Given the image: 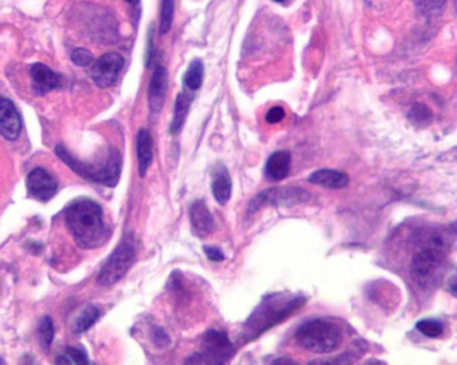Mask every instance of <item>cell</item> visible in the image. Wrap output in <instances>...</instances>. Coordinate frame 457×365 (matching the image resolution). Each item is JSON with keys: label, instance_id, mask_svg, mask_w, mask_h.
<instances>
[{"label": "cell", "instance_id": "cell-4", "mask_svg": "<svg viewBox=\"0 0 457 365\" xmlns=\"http://www.w3.org/2000/svg\"><path fill=\"white\" fill-rule=\"evenodd\" d=\"M294 340L301 348L325 355L339 348L342 333L336 323L316 318L304 323L294 333Z\"/></svg>", "mask_w": 457, "mask_h": 365}, {"label": "cell", "instance_id": "cell-35", "mask_svg": "<svg viewBox=\"0 0 457 365\" xmlns=\"http://www.w3.org/2000/svg\"><path fill=\"white\" fill-rule=\"evenodd\" d=\"M127 1H129V3H130V4H131V6H138V4H139V1H141V0H127Z\"/></svg>", "mask_w": 457, "mask_h": 365}, {"label": "cell", "instance_id": "cell-21", "mask_svg": "<svg viewBox=\"0 0 457 365\" xmlns=\"http://www.w3.org/2000/svg\"><path fill=\"white\" fill-rule=\"evenodd\" d=\"M203 82V65L200 59L193 61L184 78V84L189 90L195 91L201 87Z\"/></svg>", "mask_w": 457, "mask_h": 365}, {"label": "cell", "instance_id": "cell-25", "mask_svg": "<svg viewBox=\"0 0 457 365\" xmlns=\"http://www.w3.org/2000/svg\"><path fill=\"white\" fill-rule=\"evenodd\" d=\"M416 328L423 333L424 336L431 337V339H436V337L441 336V333L444 332V327H442L440 321L432 320V318L419 321Z\"/></svg>", "mask_w": 457, "mask_h": 365}, {"label": "cell", "instance_id": "cell-33", "mask_svg": "<svg viewBox=\"0 0 457 365\" xmlns=\"http://www.w3.org/2000/svg\"><path fill=\"white\" fill-rule=\"evenodd\" d=\"M448 290L457 299V276H454L448 281Z\"/></svg>", "mask_w": 457, "mask_h": 365}, {"label": "cell", "instance_id": "cell-11", "mask_svg": "<svg viewBox=\"0 0 457 365\" xmlns=\"http://www.w3.org/2000/svg\"><path fill=\"white\" fill-rule=\"evenodd\" d=\"M22 132V119L13 100L0 97V134L8 139L15 141Z\"/></svg>", "mask_w": 457, "mask_h": 365}, {"label": "cell", "instance_id": "cell-10", "mask_svg": "<svg viewBox=\"0 0 457 365\" xmlns=\"http://www.w3.org/2000/svg\"><path fill=\"white\" fill-rule=\"evenodd\" d=\"M27 189L31 197L42 202H47L55 196L58 190V182L50 171L42 167H36L29 174Z\"/></svg>", "mask_w": 457, "mask_h": 365}, {"label": "cell", "instance_id": "cell-34", "mask_svg": "<svg viewBox=\"0 0 457 365\" xmlns=\"http://www.w3.org/2000/svg\"><path fill=\"white\" fill-rule=\"evenodd\" d=\"M273 364H297L296 362H293V360H290V359H278V360H274L273 362Z\"/></svg>", "mask_w": 457, "mask_h": 365}, {"label": "cell", "instance_id": "cell-32", "mask_svg": "<svg viewBox=\"0 0 457 365\" xmlns=\"http://www.w3.org/2000/svg\"><path fill=\"white\" fill-rule=\"evenodd\" d=\"M152 56H154V51H152V29H150L149 39H147V51H146V67H150Z\"/></svg>", "mask_w": 457, "mask_h": 365}, {"label": "cell", "instance_id": "cell-1", "mask_svg": "<svg viewBox=\"0 0 457 365\" xmlns=\"http://www.w3.org/2000/svg\"><path fill=\"white\" fill-rule=\"evenodd\" d=\"M305 302L306 300L303 296L293 295L289 292L268 295L266 297L261 300L253 313L249 316V318L243 324L241 341H253L277 324L284 323V320L296 313Z\"/></svg>", "mask_w": 457, "mask_h": 365}, {"label": "cell", "instance_id": "cell-9", "mask_svg": "<svg viewBox=\"0 0 457 365\" xmlns=\"http://www.w3.org/2000/svg\"><path fill=\"white\" fill-rule=\"evenodd\" d=\"M123 65L125 61L122 55H119L117 52H107L102 55L101 58L95 62L91 70V78L101 88L111 87L117 82Z\"/></svg>", "mask_w": 457, "mask_h": 365}, {"label": "cell", "instance_id": "cell-36", "mask_svg": "<svg viewBox=\"0 0 457 365\" xmlns=\"http://www.w3.org/2000/svg\"><path fill=\"white\" fill-rule=\"evenodd\" d=\"M452 228H454V231H455V232L457 233V224H455V225H454V226H452Z\"/></svg>", "mask_w": 457, "mask_h": 365}, {"label": "cell", "instance_id": "cell-8", "mask_svg": "<svg viewBox=\"0 0 457 365\" xmlns=\"http://www.w3.org/2000/svg\"><path fill=\"white\" fill-rule=\"evenodd\" d=\"M310 199V194L304 187L298 186H278L264 190L250 202L249 213H254L264 206H293L305 203Z\"/></svg>", "mask_w": 457, "mask_h": 365}, {"label": "cell", "instance_id": "cell-19", "mask_svg": "<svg viewBox=\"0 0 457 365\" xmlns=\"http://www.w3.org/2000/svg\"><path fill=\"white\" fill-rule=\"evenodd\" d=\"M191 102H193V95H189L186 93L178 94V97L175 100V104H174V114H173V121L170 125V133L175 135V134L182 132Z\"/></svg>", "mask_w": 457, "mask_h": 365}, {"label": "cell", "instance_id": "cell-29", "mask_svg": "<svg viewBox=\"0 0 457 365\" xmlns=\"http://www.w3.org/2000/svg\"><path fill=\"white\" fill-rule=\"evenodd\" d=\"M284 118H285V110H284V107L274 106V107H271V110L266 113L265 121L269 125H275V123H280Z\"/></svg>", "mask_w": 457, "mask_h": 365}, {"label": "cell", "instance_id": "cell-17", "mask_svg": "<svg viewBox=\"0 0 457 365\" xmlns=\"http://www.w3.org/2000/svg\"><path fill=\"white\" fill-rule=\"evenodd\" d=\"M136 155H138V166L139 176L145 177L149 167L152 164V138L147 129H141L136 135Z\"/></svg>", "mask_w": 457, "mask_h": 365}, {"label": "cell", "instance_id": "cell-5", "mask_svg": "<svg viewBox=\"0 0 457 365\" xmlns=\"http://www.w3.org/2000/svg\"><path fill=\"white\" fill-rule=\"evenodd\" d=\"M136 257V248L134 240L131 237L125 238L113 251L106 264L98 274V284L102 286H111L129 272L134 264Z\"/></svg>", "mask_w": 457, "mask_h": 365}, {"label": "cell", "instance_id": "cell-3", "mask_svg": "<svg viewBox=\"0 0 457 365\" xmlns=\"http://www.w3.org/2000/svg\"><path fill=\"white\" fill-rule=\"evenodd\" d=\"M55 151L66 165L86 180L94 183H101L104 186H115L118 183L120 177V165H122L118 150H109L107 157L102 161V164L97 165L94 164L90 165L78 160L62 145H58Z\"/></svg>", "mask_w": 457, "mask_h": 365}, {"label": "cell", "instance_id": "cell-31", "mask_svg": "<svg viewBox=\"0 0 457 365\" xmlns=\"http://www.w3.org/2000/svg\"><path fill=\"white\" fill-rule=\"evenodd\" d=\"M152 337L157 345H168L170 343L169 336L162 328H154Z\"/></svg>", "mask_w": 457, "mask_h": 365}, {"label": "cell", "instance_id": "cell-30", "mask_svg": "<svg viewBox=\"0 0 457 365\" xmlns=\"http://www.w3.org/2000/svg\"><path fill=\"white\" fill-rule=\"evenodd\" d=\"M203 250H205L207 258L211 260V261L218 263V261H223V260H225V254H223V251H222L220 248H217V247H205Z\"/></svg>", "mask_w": 457, "mask_h": 365}, {"label": "cell", "instance_id": "cell-23", "mask_svg": "<svg viewBox=\"0 0 457 365\" xmlns=\"http://www.w3.org/2000/svg\"><path fill=\"white\" fill-rule=\"evenodd\" d=\"M38 336L40 347L45 350H49L54 340V323L50 317H43L38 327Z\"/></svg>", "mask_w": 457, "mask_h": 365}, {"label": "cell", "instance_id": "cell-37", "mask_svg": "<svg viewBox=\"0 0 457 365\" xmlns=\"http://www.w3.org/2000/svg\"><path fill=\"white\" fill-rule=\"evenodd\" d=\"M274 1H277V3H284V1H287V0H274Z\"/></svg>", "mask_w": 457, "mask_h": 365}, {"label": "cell", "instance_id": "cell-2", "mask_svg": "<svg viewBox=\"0 0 457 365\" xmlns=\"http://www.w3.org/2000/svg\"><path fill=\"white\" fill-rule=\"evenodd\" d=\"M66 224L77 244L85 249L99 248L110 237L102 208L91 199L72 202L66 210Z\"/></svg>", "mask_w": 457, "mask_h": 365}, {"label": "cell", "instance_id": "cell-7", "mask_svg": "<svg viewBox=\"0 0 457 365\" xmlns=\"http://www.w3.org/2000/svg\"><path fill=\"white\" fill-rule=\"evenodd\" d=\"M445 258V249L440 241L435 240L425 248L419 250L412 260V277L420 285H425L435 276Z\"/></svg>", "mask_w": 457, "mask_h": 365}, {"label": "cell", "instance_id": "cell-16", "mask_svg": "<svg viewBox=\"0 0 457 365\" xmlns=\"http://www.w3.org/2000/svg\"><path fill=\"white\" fill-rule=\"evenodd\" d=\"M290 153L285 150H280L273 153L265 166V174L273 181H282L290 173Z\"/></svg>", "mask_w": 457, "mask_h": 365}, {"label": "cell", "instance_id": "cell-24", "mask_svg": "<svg viewBox=\"0 0 457 365\" xmlns=\"http://www.w3.org/2000/svg\"><path fill=\"white\" fill-rule=\"evenodd\" d=\"M417 10L426 17L440 15L445 0H415Z\"/></svg>", "mask_w": 457, "mask_h": 365}, {"label": "cell", "instance_id": "cell-15", "mask_svg": "<svg viewBox=\"0 0 457 365\" xmlns=\"http://www.w3.org/2000/svg\"><path fill=\"white\" fill-rule=\"evenodd\" d=\"M307 181L317 186L328 187V189H344L349 183V177L348 174L339 171V170H332V169H321L313 171L309 177Z\"/></svg>", "mask_w": 457, "mask_h": 365}, {"label": "cell", "instance_id": "cell-14", "mask_svg": "<svg viewBox=\"0 0 457 365\" xmlns=\"http://www.w3.org/2000/svg\"><path fill=\"white\" fill-rule=\"evenodd\" d=\"M30 74L34 82V90L39 95H45L59 86L58 74L43 63L33 65L30 68Z\"/></svg>", "mask_w": 457, "mask_h": 365}, {"label": "cell", "instance_id": "cell-26", "mask_svg": "<svg viewBox=\"0 0 457 365\" xmlns=\"http://www.w3.org/2000/svg\"><path fill=\"white\" fill-rule=\"evenodd\" d=\"M58 364H88L85 352L81 349L67 348L65 355L56 359Z\"/></svg>", "mask_w": 457, "mask_h": 365}, {"label": "cell", "instance_id": "cell-6", "mask_svg": "<svg viewBox=\"0 0 457 365\" xmlns=\"http://www.w3.org/2000/svg\"><path fill=\"white\" fill-rule=\"evenodd\" d=\"M233 355L234 347L226 333L211 329L203 334L201 350L189 357L186 362L198 364H225Z\"/></svg>", "mask_w": 457, "mask_h": 365}, {"label": "cell", "instance_id": "cell-38", "mask_svg": "<svg viewBox=\"0 0 457 365\" xmlns=\"http://www.w3.org/2000/svg\"><path fill=\"white\" fill-rule=\"evenodd\" d=\"M455 8H456V13H457V0H455Z\"/></svg>", "mask_w": 457, "mask_h": 365}, {"label": "cell", "instance_id": "cell-22", "mask_svg": "<svg viewBox=\"0 0 457 365\" xmlns=\"http://www.w3.org/2000/svg\"><path fill=\"white\" fill-rule=\"evenodd\" d=\"M99 318V311L98 308L90 305L87 306L85 311L81 313V316L77 318L75 324H74V332L77 334L86 332L87 329H90L95 321Z\"/></svg>", "mask_w": 457, "mask_h": 365}, {"label": "cell", "instance_id": "cell-27", "mask_svg": "<svg viewBox=\"0 0 457 365\" xmlns=\"http://www.w3.org/2000/svg\"><path fill=\"white\" fill-rule=\"evenodd\" d=\"M174 19V0L162 1V14H161V33L165 35L170 31Z\"/></svg>", "mask_w": 457, "mask_h": 365}, {"label": "cell", "instance_id": "cell-18", "mask_svg": "<svg viewBox=\"0 0 457 365\" xmlns=\"http://www.w3.org/2000/svg\"><path fill=\"white\" fill-rule=\"evenodd\" d=\"M211 192L216 201L221 205H225L232 197V177L227 169L222 164L217 165L213 173Z\"/></svg>", "mask_w": 457, "mask_h": 365}, {"label": "cell", "instance_id": "cell-12", "mask_svg": "<svg viewBox=\"0 0 457 365\" xmlns=\"http://www.w3.org/2000/svg\"><path fill=\"white\" fill-rule=\"evenodd\" d=\"M189 216H190L193 231L198 237L203 238L214 232V229H216L214 218L211 216V213L203 199H197L191 205Z\"/></svg>", "mask_w": 457, "mask_h": 365}, {"label": "cell", "instance_id": "cell-28", "mask_svg": "<svg viewBox=\"0 0 457 365\" xmlns=\"http://www.w3.org/2000/svg\"><path fill=\"white\" fill-rule=\"evenodd\" d=\"M71 61L79 67L90 66L94 61L93 54L86 49H75L71 54Z\"/></svg>", "mask_w": 457, "mask_h": 365}, {"label": "cell", "instance_id": "cell-13", "mask_svg": "<svg viewBox=\"0 0 457 365\" xmlns=\"http://www.w3.org/2000/svg\"><path fill=\"white\" fill-rule=\"evenodd\" d=\"M168 87V72L166 68L158 66L152 74L150 86H149V106L152 114H158L165 103Z\"/></svg>", "mask_w": 457, "mask_h": 365}, {"label": "cell", "instance_id": "cell-20", "mask_svg": "<svg viewBox=\"0 0 457 365\" xmlns=\"http://www.w3.org/2000/svg\"><path fill=\"white\" fill-rule=\"evenodd\" d=\"M408 118H409V121L412 122L413 126H416V127H425V126L431 125L433 114H432V111H431V109L428 106H425L423 103H416L409 110Z\"/></svg>", "mask_w": 457, "mask_h": 365}]
</instances>
